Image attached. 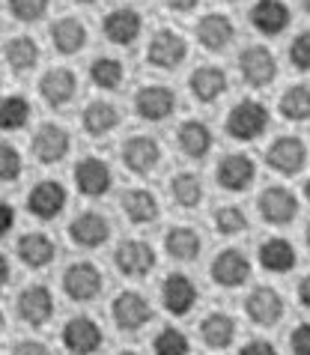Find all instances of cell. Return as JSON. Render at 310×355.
I'll list each match as a JSON object with an SVG mask.
<instances>
[{"instance_id": "obj_42", "label": "cell", "mask_w": 310, "mask_h": 355, "mask_svg": "<svg viewBox=\"0 0 310 355\" xmlns=\"http://www.w3.org/2000/svg\"><path fill=\"white\" fill-rule=\"evenodd\" d=\"M24 171L21 150L9 141H0V182H15Z\"/></svg>"}, {"instance_id": "obj_15", "label": "cell", "mask_w": 310, "mask_h": 355, "mask_svg": "<svg viewBox=\"0 0 310 355\" xmlns=\"http://www.w3.org/2000/svg\"><path fill=\"white\" fill-rule=\"evenodd\" d=\"M111 317L119 331H141L144 325L153 320V308H149V302L141 293L123 290L111 304Z\"/></svg>"}, {"instance_id": "obj_16", "label": "cell", "mask_w": 310, "mask_h": 355, "mask_svg": "<svg viewBox=\"0 0 310 355\" xmlns=\"http://www.w3.org/2000/svg\"><path fill=\"white\" fill-rule=\"evenodd\" d=\"M215 176H218V185H221L224 191L239 194V191H248L254 185L257 164H254L251 155H245V153H230L218 162Z\"/></svg>"}, {"instance_id": "obj_47", "label": "cell", "mask_w": 310, "mask_h": 355, "mask_svg": "<svg viewBox=\"0 0 310 355\" xmlns=\"http://www.w3.org/2000/svg\"><path fill=\"white\" fill-rule=\"evenodd\" d=\"M239 355H281V352H277L268 340H248L245 347L239 349Z\"/></svg>"}, {"instance_id": "obj_43", "label": "cell", "mask_w": 310, "mask_h": 355, "mask_svg": "<svg viewBox=\"0 0 310 355\" xmlns=\"http://www.w3.org/2000/svg\"><path fill=\"white\" fill-rule=\"evenodd\" d=\"M289 63H293L298 72H310V31L298 33L289 45Z\"/></svg>"}, {"instance_id": "obj_12", "label": "cell", "mask_w": 310, "mask_h": 355, "mask_svg": "<svg viewBox=\"0 0 310 355\" xmlns=\"http://www.w3.org/2000/svg\"><path fill=\"white\" fill-rule=\"evenodd\" d=\"M141 31H144V18L132 6H117V9H111V12L105 15V21H102L105 39L111 45H119V48L135 45L137 36H141Z\"/></svg>"}, {"instance_id": "obj_9", "label": "cell", "mask_w": 310, "mask_h": 355, "mask_svg": "<svg viewBox=\"0 0 310 355\" xmlns=\"http://www.w3.org/2000/svg\"><path fill=\"white\" fill-rule=\"evenodd\" d=\"M155 263L158 257H155L153 245L144 239H123L114 251V266L126 278H146L155 269Z\"/></svg>"}, {"instance_id": "obj_18", "label": "cell", "mask_w": 310, "mask_h": 355, "mask_svg": "<svg viewBox=\"0 0 310 355\" xmlns=\"http://www.w3.org/2000/svg\"><path fill=\"white\" fill-rule=\"evenodd\" d=\"M209 272H212V281L218 284V287L236 290V287H242V284L251 278V260H248L245 251H239V248H224L212 260Z\"/></svg>"}, {"instance_id": "obj_38", "label": "cell", "mask_w": 310, "mask_h": 355, "mask_svg": "<svg viewBox=\"0 0 310 355\" xmlns=\"http://www.w3.org/2000/svg\"><path fill=\"white\" fill-rule=\"evenodd\" d=\"M126 78V69L114 57H96L89 63V81H93L98 90H119Z\"/></svg>"}, {"instance_id": "obj_21", "label": "cell", "mask_w": 310, "mask_h": 355, "mask_svg": "<svg viewBox=\"0 0 310 355\" xmlns=\"http://www.w3.org/2000/svg\"><path fill=\"white\" fill-rule=\"evenodd\" d=\"M123 164L137 176L153 173L162 164V144L149 135H135L123 144Z\"/></svg>"}, {"instance_id": "obj_14", "label": "cell", "mask_w": 310, "mask_h": 355, "mask_svg": "<svg viewBox=\"0 0 310 355\" xmlns=\"http://www.w3.org/2000/svg\"><path fill=\"white\" fill-rule=\"evenodd\" d=\"M185 57H188V42L176 31L162 27V31L149 39V48H146V63L149 66H155V69H179Z\"/></svg>"}, {"instance_id": "obj_48", "label": "cell", "mask_w": 310, "mask_h": 355, "mask_svg": "<svg viewBox=\"0 0 310 355\" xmlns=\"http://www.w3.org/2000/svg\"><path fill=\"white\" fill-rule=\"evenodd\" d=\"M298 304L310 311V275H304V278L298 281Z\"/></svg>"}, {"instance_id": "obj_50", "label": "cell", "mask_w": 310, "mask_h": 355, "mask_svg": "<svg viewBox=\"0 0 310 355\" xmlns=\"http://www.w3.org/2000/svg\"><path fill=\"white\" fill-rule=\"evenodd\" d=\"M9 278H12V266H9L6 260V254H0V290L9 284Z\"/></svg>"}, {"instance_id": "obj_31", "label": "cell", "mask_w": 310, "mask_h": 355, "mask_svg": "<svg viewBox=\"0 0 310 355\" xmlns=\"http://www.w3.org/2000/svg\"><path fill=\"white\" fill-rule=\"evenodd\" d=\"M200 248H203V239H200V233L194 227H170L167 236H164V251L167 257H173L179 263H191L200 257Z\"/></svg>"}, {"instance_id": "obj_33", "label": "cell", "mask_w": 310, "mask_h": 355, "mask_svg": "<svg viewBox=\"0 0 310 355\" xmlns=\"http://www.w3.org/2000/svg\"><path fill=\"white\" fill-rule=\"evenodd\" d=\"M200 338L209 349H227L236 340V320L224 311L206 313L203 322H200Z\"/></svg>"}, {"instance_id": "obj_56", "label": "cell", "mask_w": 310, "mask_h": 355, "mask_svg": "<svg viewBox=\"0 0 310 355\" xmlns=\"http://www.w3.org/2000/svg\"><path fill=\"white\" fill-rule=\"evenodd\" d=\"M302 3H304V9H307V12H310V0H302Z\"/></svg>"}, {"instance_id": "obj_3", "label": "cell", "mask_w": 310, "mask_h": 355, "mask_svg": "<svg viewBox=\"0 0 310 355\" xmlns=\"http://www.w3.org/2000/svg\"><path fill=\"white\" fill-rule=\"evenodd\" d=\"M69 150H72V132L60 123H42L30 137V155L45 167L60 164L69 155Z\"/></svg>"}, {"instance_id": "obj_35", "label": "cell", "mask_w": 310, "mask_h": 355, "mask_svg": "<svg viewBox=\"0 0 310 355\" xmlns=\"http://www.w3.org/2000/svg\"><path fill=\"white\" fill-rule=\"evenodd\" d=\"M30 98L21 93L0 96V132H18L30 123Z\"/></svg>"}, {"instance_id": "obj_41", "label": "cell", "mask_w": 310, "mask_h": 355, "mask_svg": "<svg viewBox=\"0 0 310 355\" xmlns=\"http://www.w3.org/2000/svg\"><path fill=\"white\" fill-rule=\"evenodd\" d=\"M212 221H215V230L218 233L236 236V233H242L245 227H248V215L239 209V206H218L215 215H212Z\"/></svg>"}, {"instance_id": "obj_52", "label": "cell", "mask_w": 310, "mask_h": 355, "mask_svg": "<svg viewBox=\"0 0 310 355\" xmlns=\"http://www.w3.org/2000/svg\"><path fill=\"white\" fill-rule=\"evenodd\" d=\"M304 245H307V251H310V224H307V230H304Z\"/></svg>"}, {"instance_id": "obj_57", "label": "cell", "mask_w": 310, "mask_h": 355, "mask_svg": "<svg viewBox=\"0 0 310 355\" xmlns=\"http://www.w3.org/2000/svg\"><path fill=\"white\" fill-rule=\"evenodd\" d=\"M227 3H236V0H227Z\"/></svg>"}, {"instance_id": "obj_26", "label": "cell", "mask_w": 310, "mask_h": 355, "mask_svg": "<svg viewBox=\"0 0 310 355\" xmlns=\"http://www.w3.org/2000/svg\"><path fill=\"white\" fill-rule=\"evenodd\" d=\"M39 57H42V51H39V42L33 36H12L3 45V63L9 66V72L18 78L33 72L39 66Z\"/></svg>"}, {"instance_id": "obj_24", "label": "cell", "mask_w": 310, "mask_h": 355, "mask_svg": "<svg viewBox=\"0 0 310 355\" xmlns=\"http://www.w3.org/2000/svg\"><path fill=\"white\" fill-rule=\"evenodd\" d=\"M162 304H164L167 313H173V317H185V313L197 304L194 281L188 278V275H182V272L167 275V278L162 281Z\"/></svg>"}, {"instance_id": "obj_53", "label": "cell", "mask_w": 310, "mask_h": 355, "mask_svg": "<svg viewBox=\"0 0 310 355\" xmlns=\"http://www.w3.org/2000/svg\"><path fill=\"white\" fill-rule=\"evenodd\" d=\"M3 325H6V317H3V311H0V331H3Z\"/></svg>"}, {"instance_id": "obj_13", "label": "cell", "mask_w": 310, "mask_h": 355, "mask_svg": "<svg viewBox=\"0 0 310 355\" xmlns=\"http://www.w3.org/2000/svg\"><path fill=\"white\" fill-rule=\"evenodd\" d=\"M257 209L266 224L281 227L298 215V197L289 189H284V185H268V189L257 197Z\"/></svg>"}, {"instance_id": "obj_19", "label": "cell", "mask_w": 310, "mask_h": 355, "mask_svg": "<svg viewBox=\"0 0 310 355\" xmlns=\"http://www.w3.org/2000/svg\"><path fill=\"white\" fill-rule=\"evenodd\" d=\"M176 107V96L170 87H162V84H146L141 90L135 93V114L141 116L146 123H162L173 114Z\"/></svg>"}, {"instance_id": "obj_40", "label": "cell", "mask_w": 310, "mask_h": 355, "mask_svg": "<svg viewBox=\"0 0 310 355\" xmlns=\"http://www.w3.org/2000/svg\"><path fill=\"white\" fill-rule=\"evenodd\" d=\"M48 6H51V0H6V9L12 12L15 21H21V24L42 21Z\"/></svg>"}, {"instance_id": "obj_6", "label": "cell", "mask_w": 310, "mask_h": 355, "mask_svg": "<svg viewBox=\"0 0 310 355\" xmlns=\"http://www.w3.org/2000/svg\"><path fill=\"white\" fill-rule=\"evenodd\" d=\"M66 203H69V191L63 182L57 180H39L33 189L27 191V212L33 215L36 221H57L60 215L66 212Z\"/></svg>"}, {"instance_id": "obj_27", "label": "cell", "mask_w": 310, "mask_h": 355, "mask_svg": "<svg viewBox=\"0 0 310 355\" xmlns=\"http://www.w3.org/2000/svg\"><path fill=\"white\" fill-rule=\"evenodd\" d=\"M289 6L284 0H257L251 6V24L257 33L263 36H277L289 27Z\"/></svg>"}, {"instance_id": "obj_34", "label": "cell", "mask_w": 310, "mask_h": 355, "mask_svg": "<svg viewBox=\"0 0 310 355\" xmlns=\"http://www.w3.org/2000/svg\"><path fill=\"white\" fill-rule=\"evenodd\" d=\"M176 141L188 159H203L212 150V129L203 120H185L176 132Z\"/></svg>"}, {"instance_id": "obj_7", "label": "cell", "mask_w": 310, "mask_h": 355, "mask_svg": "<svg viewBox=\"0 0 310 355\" xmlns=\"http://www.w3.org/2000/svg\"><path fill=\"white\" fill-rule=\"evenodd\" d=\"M72 180H75V189L81 191L89 200L96 197H105L107 191L114 189V171L111 164L98 155H84V159L75 162V171H72Z\"/></svg>"}, {"instance_id": "obj_8", "label": "cell", "mask_w": 310, "mask_h": 355, "mask_svg": "<svg viewBox=\"0 0 310 355\" xmlns=\"http://www.w3.org/2000/svg\"><path fill=\"white\" fill-rule=\"evenodd\" d=\"M239 72H242V81L248 87L263 90L277 78V60L266 45H248L239 54Z\"/></svg>"}, {"instance_id": "obj_49", "label": "cell", "mask_w": 310, "mask_h": 355, "mask_svg": "<svg viewBox=\"0 0 310 355\" xmlns=\"http://www.w3.org/2000/svg\"><path fill=\"white\" fill-rule=\"evenodd\" d=\"M167 9H173V12H191V9H197L200 0H164Z\"/></svg>"}, {"instance_id": "obj_2", "label": "cell", "mask_w": 310, "mask_h": 355, "mask_svg": "<svg viewBox=\"0 0 310 355\" xmlns=\"http://www.w3.org/2000/svg\"><path fill=\"white\" fill-rule=\"evenodd\" d=\"M224 129L233 141H257V137L268 129L266 105L257 102V98H242V102H236L224 120Z\"/></svg>"}, {"instance_id": "obj_28", "label": "cell", "mask_w": 310, "mask_h": 355, "mask_svg": "<svg viewBox=\"0 0 310 355\" xmlns=\"http://www.w3.org/2000/svg\"><path fill=\"white\" fill-rule=\"evenodd\" d=\"M119 206H123L126 218L132 224H153L162 215V206H158V197L149 189H126L119 194Z\"/></svg>"}, {"instance_id": "obj_5", "label": "cell", "mask_w": 310, "mask_h": 355, "mask_svg": "<svg viewBox=\"0 0 310 355\" xmlns=\"http://www.w3.org/2000/svg\"><path fill=\"white\" fill-rule=\"evenodd\" d=\"M54 311H57L54 293H51V287H45V284H27L15 299L18 320L27 322L30 329H42V325H48L54 320Z\"/></svg>"}, {"instance_id": "obj_1", "label": "cell", "mask_w": 310, "mask_h": 355, "mask_svg": "<svg viewBox=\"0 0 310 355\" xmlns=\"http://www.w3.org/2000/svg\"><path fill=\"white\" fill-rule=\"evenodd\" d=\"M105 290V275L96 263L89 260H75L66 266L63 272V293L69 302H78V304H87L98 299Z\"/></svg>"}, {"instance_id": "obj_55", "label": "cell", "mask_w": 310, "mask_h": 355, "mask_svg": "<svg viewBox=\"0 0 310 355\" xmlns=\"http://www.w3.org/2000/svg\"><path fill=\"white\" fill-rule=\"evenodd\" d=\"M117 355H137V352H132V349H123V352H117Z\"/></svg>"}, {"instance_id": "obj_44", "label": "cell", "mask_w": 310, "mask_h": 355, "mask_svg": "<svg viewBox=\"0 0 310 355\" xmlns=\"http://www.w3.org/2000/svg\"><path fill=\"white\" fill-rule=\"evenodd\" d=\"M289 349H293V355H310V322H302L293 329V334H289Z\"/></svg>"}, {"instance_id": "obj_37", "label": "cell", "mask_w": 310, "mask_h": 355, "mask_svg": "<svg viewBox=\"0 0 310 355\" xmlns=\"http://www.w3.org/2000/svg\"><path fill=\"white\" fill-rule=\"evenodd\" d=\"M170 197H173L176 206L182 209H194L203 200V182H200L197 173H176L170 180Z\"/></svg>"}, {"instance_id": "obj_4", "label": "cell", "mask_w": 310, "mask_h": 355, "mask_svg": "<svg viewBox=\"0 0 310 355\" xmlns=\"http://www.w3.org/2000/svg\"><path fill=\"white\" fill-rule=\"evenodd\" d=\"M60 343L69 355H96L105 343V331L93 317L78 313V317L66 320V325L60 329Z\"/></svg>"}, {"instance_id": "obj_39", "label": "cell", "mask_w": 310, "mask_h": 355, "mask_svg": "<svg viewBox=\"0 0 310 355\" xmlns=\"http://www.w3.org/2000/svg\"><path fill=\"white\" fill-rule=\"evenodd\" d=\"M153 352L155 355H188L191 352V343H188L185 331H179L176 325H164L153 340Z\"/></svg>"}, {"instance_id": "obj_32", "label": "cell", "mask_w": 310, "mask_h": 355, "mask_svg": "<svg viewBox=\"0 0 310 355\" xmlns=\"http://www.w3.org/2000/svg\"><path fill=\"white\" fill-rule=\"evenodd\" d=\"M295 263H298V254H295L289 239L272 236V239H266L263 245H259V266H263L266 272L284 275L289 269H295Z\"/></svg>"}, {"instance_id": "obj_51", "label": "cell", "mask_w": 310, "mask_h": 355, "mask_svg": "<svg viewBox=\"0 0 310 355\" xmlns=\"http://www.w3.org/2000/svg\"><path fill=\"white\" fill-rule=\"evenodd\" d=\"M72 3H81V6H93V3H98V0H72Z\"/></svg>"}, {"instance_id": "obj_10", "label": "cell", "mask_w": 310, "mask_h": 355, "mask_svg": "<svg viewBox=\"0 0 310 355\" xmlns=\"http://www.w3.org/2000/svg\"><path fill=\"white\" fill-rule=\"evenodd\" d=\"M69 239H72L78 248H102V245L111 239V221H107V215L96 212V209H84L78 212L72 221L66 227Z\"/></svg>"}, {"instance_id": "obj_30", "label": "cell", "mask_w": 310, "mask_h": 355, "mask_svg": "<svg viewBox=\"0 0 310 355\" xmlns=\"http://www.w3.org/2000/svg\"><path fill=\"white\" fill-rule=\"evenodd\" d=\"M188 87H191L197 102H203V105L218 102L227 93V72L221 66H200L188 78Z\"/></svg>"}, {"instance_id": "obj_22", "label": "cell", "mask_w": 310, "mask_h": 355, "mask_svg": "<svg viewBox=\"0 0 310 355\" xmlns=\"http://www.w3.org/2000/svg\"><path fill=\"white\" fill-rule=\"evenodd\" d=\"M15 254L27 269H48L57 257V242L42 230H30L24 236H18Z\"/></svg>"}, {"instance_id": "obj_11", "label": "cell", "mask_w": 310, "mask_h": 355, "mask_svg": "<svg viewBox=\"0 0 310 355\" xmlns=\"http://www.w3.org/2000/svg\"><path fill=\"white\" fill-rule=\"evenodd\" d=\"M39 96H42V102L48 107L60 111V107H66L78 96V75L69 66L48 69V72L39 78Z\"/></svg>"}, {"instance_id": "obj_29", "label": "cell", "mask_w": 310, "mask_h": 355, "mask_svg": "<svg viewBox=\"0 0 310 355\" xmlns=\"http://www.w3.org/2000/svg\"><path fill=\"white\" fill-rule=\"evenodd\" d=\"M119 107L114 102H107V98H96V102H89L81 114V129L89 135V137H105L111 135L117 125H119Z\"/></svg>"}, {"instance_id": "obj_23", "label": "cell", "mask_w": 310, "mask_h": 355, "mask_svg": "<svg viewBox=\"0 0 310 355\" xmlns=\"http://www.w3.org/2000/svg\"><path fill=\"white\" fill-rule=\"evenodd\" d=\"M194 36H197V42L203 45L206 51L221 54V51H227V48L233 45L236 27H233V21H230L224 12H209V15H203V18L197 21Z\"/></svg>"}, {"instance_id": "obj_17", "label": "cell", "mask_w": 310, "mask_h": 355, "mask_svg": "<svg viewBox=\"0 0 310 355\" xmlns=\"http://www.w3.org/2000/svg\"><path fill=\"white\" fill-rule=\"evenodd\" d=\"M266 162L277 173L295 176L307 164V146L302 137L284 135V137H277V141H272V146H268V153H266Z\"/></svg>"}, {"instance_id": "obj_54", "label": "cell", "mask_w": 310, "mask_h": 355, "mask_svg": "<svg viewBox=\"0 0 310 355\" xmlns=\"http://www.w3.org/2000/svg\"><path fill=\"white\" fill-rule=\"evenodd\" d=\"M304 194H307V200H310V180H307V185H304Z\"/></svg>"}, {"instance_id": "obj_36", "label": "cell", "mask_w": 310, "mask_h": 355, "mask_svg": "<svg viewBox=\"0 0 310 355\" xmlns=\"http://www.w3.org/2000/svg\"><path fill=\"white\" fill-rule=\"evenodd\" d=\"M281 116L284 120H293V123H304L310 120V87L307 84H293L289 90L281 96Z\"/></svg>"}, {"instance_id": "obj_45", "label": "cell", "mask_w": 310, "mask_h": 355, "mask_svg": "<svg viewBox=\"0 0 310 355\" xmlns=\"http://www.w3.org/2000/svg\"><path fill=\"white\" fill-rule=\"evenodd\" d=\"M9 355H51V349H48V343L36 340V338H24V340H15L12 343Z\"/></svg>"}, {"instance_id": "obj_46", "label": "cell", "mask_w": 310, "mask_h": 355, "mask_svg": "<svg viewBox=\"0 0 310 355\" xmlns=\"http://www.w3.org/2000/svg\"><path fill=\"white\" fill-rule=\"evenodd\" d=\"M15 218H18V215H15V206L9 203V200H0V239H3V236L15 227Z\"/></svg>"}, {"instance_id": "obj_20", "label": "cell", "mask_w": 310, "mask_h": 355, "mask_svg": "<svg viewBox=\"0 0 310 355\" xmlns=\"http://www.w3.org/2000/svg\"><path fill=\"white\" fill-rule=\"evenodd\" d=\"M245 313H248V320H251L254 325L272 329V325H277L281 317H284L281 293H277L275 287H254L251 293H248V299H245Z\"/></svg>"}, {"instance_id": "obj_25", "label": "cell", "mask_w": 310, "mask_h": 355, "mask_svg": "<svg viewBox=\"0 0 310 355\" xmlns=\"http://www.w3.org/2000/svg\"><path fill=\"white\" fill-rule=\"evenodd\" d=\"M87 42H89V31H87V24L81 21V18L63 15L51 24V45H54L57 54L75 57V54L84 51Z\"/></svg>"}]
</instances>
